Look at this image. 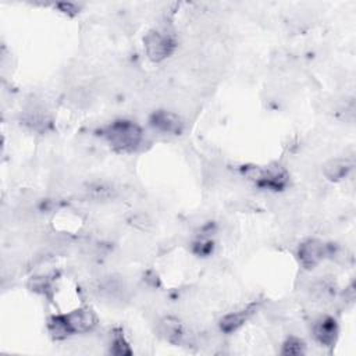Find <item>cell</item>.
<instances>
[{"instance_id": "10", "label": "cell", "mask_w": 356, "mask_h": 356, "mask_svg": "<svg viewBox=\"0 0 356 356\" xmlns=\"http://www.w3.org/2000/svg\"><path fill=\"white\" fill-rule=\"evenodd\" d=\"M252 314V306L235 313H229L225 314L221 320H220V330L225 334H231L234 331H236Z\"/></svg>"}, {"instance_id": "4", "label": "cell", "mask_w": 356, "mask_h": 356, "mask_svg": "<svg viewBox=\"0 0 356 356\" xmlns=\"http://www.w3.org/2000/svg\"><path fill=\"white\" fill-rule=\"evenodd\" d=\"M330 253L328 245L323 243L318 239H307L302 242L298 248V259L303 268H314L323 259Z\"/></svg>"}, {"instance_id": "9", "label": "cell", "mask_w": 356, "mask_h": 356, "mask_svg": "<svg viewBox=\"0 0 356 356\" xmlns=\"http://www.w3.org/2000/svg\"><path fill=\"white\" fill-rule=\"evenodd\" d=\"M159 331L165 339H168L172 343H181L185 338V332H184L179 321L172 318V317L163 318L160 321Z\"/></svg>"}, {"instance_id": "8", "label": "cell", "mask_w": 356, "mask_h": 356, "mask_svg": "<svg viewBox=\"0 0 356 356\" xmlns=\"http://www.w3.org/2000/svg\"><path fill=\"white\" fill-rule=\"evenodd\" d=\"M353 167V163L349 160V159H332L330 161H327L324 164V168H323V172L324 175L331 179V181H339L342 178H345L349 171L352 170Z\"/></svg>"}, {"instance_id": "12", "label": "cell", "mask_w": 356, "mask_h": 356, "mask_svg": "<svg viewBox=\"0 0 356 356\" xmlns=\"http://www.w3.org/2000/svg\"><path fill=\"white\" fill-rule=\"evenodd\" d=\"M305 352V343L296 337H289L282 345V355H302Z\"/></svg>"}, {"instance_id": "11", "label": "cell", "mask_w": 356, "mask_h": 356, "mask_svg": "<svg viewBox=\"0 0 356 356\" xmlns=\"http://www.w3.org/2000/svg\"><path fill=\"white\" fill-rule=\"evenodd\" d=\"M110 353L115 355V356L132 355V350H131L127 339L124 338L121 330H117L113 334V339H111V343H110Z\"/></svg>"}, {"instance_id": "5", "label": "cell", "mask_w": 356, "mask_h": 356, "mask_svg": "<svg viewBox=\"0 0 356 356\" xmlns=\"http://www.w3.org/2000/svg\"><path fill=\"white\" fill-rule=\"evenodd\" d=\"M313 335L316 341L323 346H332L338 337V324L334 317L323 316L313 324Z\"/></svg>"}, {"instance_id": "1", "label": "cell", "mask_w": 356, "mask_h": 356, "mask_svg": "<svg viewBox=\"0 0 356 356\" xmlns=\"http://www.w3.org/2000/svg\"><path fill=\"white\" fill-rule=\"evenodd\" d=\"M102 132L110 146L118 152H134L143 140L140 127L128 120H117L104 127Z\"/></svg>"}, {"instance_id": "7", "label": "cell", "mask_w": 356, "mask_h": 356, "mask_svg": "<svg viewBox=\"0 0 356 356\" xmlns=\"http://www.w3.org/2000/svg\"><path fill=\"white\" fill-rule=\"evenodd\" d=\"M65 318H67V323L71 328L72 335L74 334H81V332H88L90 330H93L96 323H97L96 314L88 307L76 309L71 313H67Z\"/></svg>"}, {"instance_id": "3", "label": "cell", "mask_w": 356, "mask_h": 356, "mask_svg": "<svg viewBox=\"0 0 356 356\" xmlns=\"http://www.w3.org/2000/svg\"><path fill=\"white\" fill-rule=\"evenodd\" d=\"M145 51L152 61H163L168 56H171L177 47L175 39L161 31H150L143 38Z\"/></svg>"}, {"instance_id": "13", "label": "cell", "mask_w": 356, "mask_h": 356, "mask_svg": "<svg viewBox=\"0 0 356 356\" xmlns=\"http://www.w3.org/2000/svg\"><path fill=\"white\" fill-rule=\"evenodd\" d=\"M213 250V242L210 241H199L195 243V253L200 256H207Z\"/></svg>"}, {"instance_id": "2", "label": "cell", "mask_w": 356, "mask_h": 356, "mask_svg": "<svg viewBox=\"0 0 356 356\" xmlns=\"http://www.w3.org/2000/svg\"><path fill=\"white\" fill-rule=\"evenodd\" d=\"M245 177L252 179L259 188L270 189V191H281L286 186L288 175L284 168L280 165H270V167H245L243 168Z\"/></svg>"}, {"instance_id": "6", "label": "cell", "mask_w": 356, "mask_h": 356, "mask_svg": "<svg viewBox=\"0 0 356 356\" xmlns=\"http://www.w3.org/2000/svg\"><path fill=\"white\" fill-rule=\"evenodd\" d=\"M149 122L154 129H157L163 134L178 135L184 128L182 120L177 114H174L171 111H165V110H159V111L153 113L150 115Z\"/></svg>"}]
</instances>
